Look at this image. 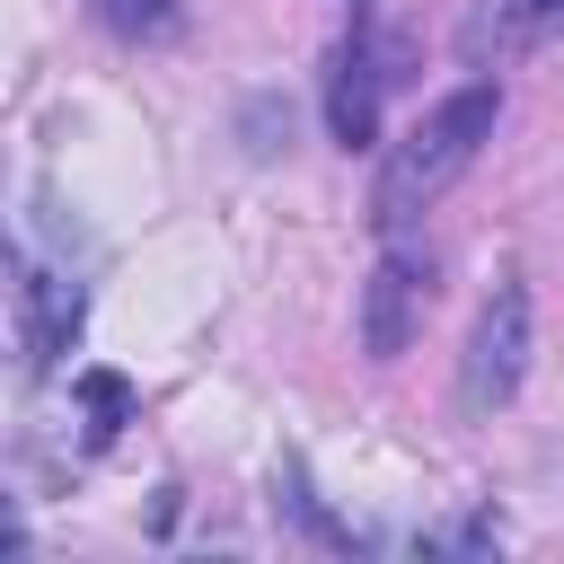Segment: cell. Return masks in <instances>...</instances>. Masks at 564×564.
<instances>
[{
	"label": "cell",
	"mask_w": 564,
	"mask_h": 564,
	"mask_svg": "<svg viewBox=\"0 0 564 564\" xmlns=\"http://www.w3.org/2000/svg\"><path fill=\"white\" fill-rule=\"evenodd\" d=\"M79 405H88V441H115L123 414H132V388H123L115 370H88V379H79Z\"/></svg>",
	"instance_id": "ba28073f"
},
{
	"label": "cell",
	"mask_w": 564,
	"mask_h": 564,
	"mask_svg": "<svg viewBox=\"0 0 564 564\" xmlns=\"http://www.w3.org/2000/svg\"><path fill=\"white\" fill-rule=\"evenodd\" d=\"M423 317H432V256L388 247L379 273L361 282V352H370V361H397V352L423 335Z\"/></svg>",
	"instance_id": "3957f363"
},
{
	"label": "cell",
	"mask_w": 564,
	"mask_h": 564,
	"mask_svg": "<svg viewBox=\"0 0 564 564\" xmlns=\"http://www.w3.org/2000/svg\"><path fill=\"white\" fill-rule=\"evenodd\" d=\"M88 9H97L123 44H167V35L185 26V9H176V0H88Z\"/></svg>",
	"instance_id": "52a82bcc"
},
{
	"label": "cell",
	"mask_w": 564,
	"mask_h": 564,
	"mask_svg": "<svg viewBox=\"0 0 564 564\" xmlns=\"http://www.w3.org/2000/svg\"><path fill=\"white\" fill-rule=\"evenodd\" d=\"M520 379H529V282L511 273V282H494V300H485L476 326H467V352H458V405L485 423V414H502V405L520 397Z\"/></svg>",
	"instance_id": "7a4b0ae2"
},
{
	"label": "cell",
	"mask_w": 564,
	"mask_h": 564,
	"mask_svg": "<svg viewBox=\"0 0 564 564\" xmlns=\"http://www.w3.org/2000/svg\"><path fill=\"white\" fill-rule=\"evenodd\" d=\"M494 115H502V88L494 79H467L458 97H441L397 150H388V167H379V194H370V220L397 238V229H414L467 167H476V150L494 141Z\"/></svg>",
	"instance_id": "6da1fadb"
},
{
	"label": "cell",
	"mask_w": 564,
	"mask_h": 564,
	"mask_svg": "<svg viewBox=\"0 0 564 564\" xmlns=\"http://www.w3.org/2000/svg\"><path fill=\"white\" fill-rule=\"evenodd\" d=\"M79 317H88V300H79L70 273H26L18 282V361L26 370H53L79 344Z\"/></svg>",
	"instance_id": "277c9868"
},
{
	"label": "cell",
	"mask_w": 564,
	"mask_h": 564,
	"mask_svg": "<svg viewBox=\"0 0 564 564\" xmlns=\"http://www.w3.org/2000/svg\"><path fill=\"white\" fill-rule=\"evenodd\" d=\"M326 132H335L344 150H370V141H379V62H370L361 35H352V44L335 53V70H326Z\"/></svg>",
	"instance_id": "5b68a950"
},
{
	"label": "cell",
	"mask_w": 564,
	"mask_h": 564,
	"mask_svg": "<svg viewBox=\"0 0 564 564\" xmlns=\"http://www.w3.org/2000/svg\"><path fill=\"white\" fill-rule=\"evenodd\" d=\"M564 0H476L467 9V62H502V53H520V44H538L546 35V18H555Z\"/></svg>",
	"instance_id": "8992f818"
}]
</instances>
